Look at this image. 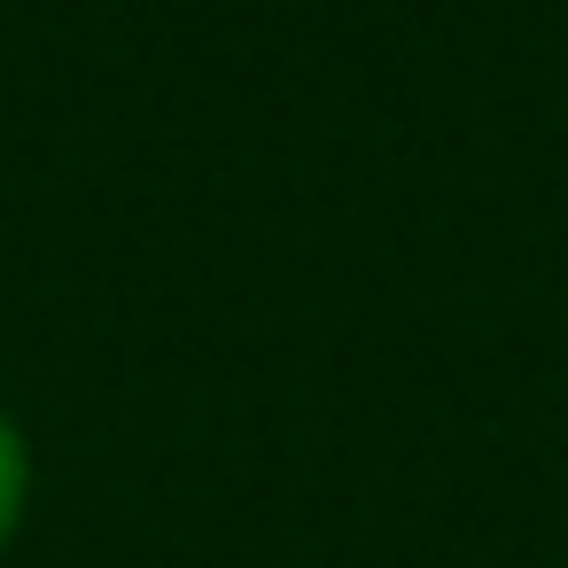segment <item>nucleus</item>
<instances>
[{
	"label": "nucleus",
	"mask_w": 568,
	"mask_h": 568,
	"mask_svg": "<svg viewBox=\"0 0 568 568\" xmlns=\"http://www.w3.org/2000/svg\"><path fill=\"white\" fill-rule=\"evenodd\" d=\"M24 436L9 428V413H0V545H9V529H17V514H24Z\"/></svg>",
	"instance_id": "1"
}]
</instances>
